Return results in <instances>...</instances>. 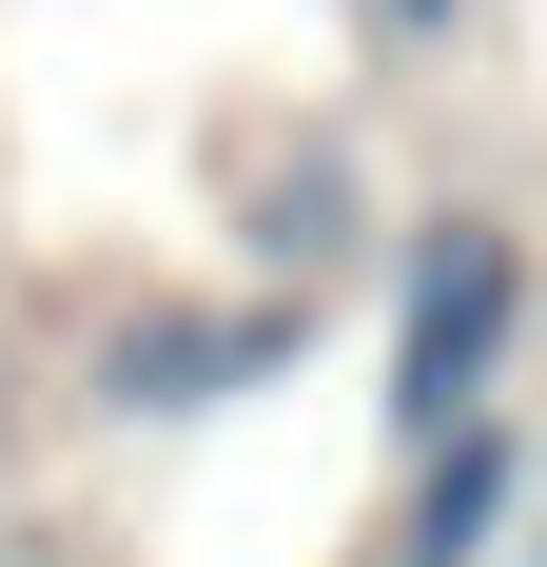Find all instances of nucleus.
I'll use <instances>...</instances> for the list:
<instances>
[{"mask_svg": "<svg viewBox=\"0 0 547 567\" xmlns=\"http://www.w3.org/2000/svg\"><path fill=\"white\" fill-rule=\"evenodd\" d=\"M235 372H274V313H137V333L99 352L117 411H216Z\"/></svg>", "mask_w": 547, "mask_h": 567, "instance_id": "obj_3", "label": "nucleus"}, {"mask_svg": "<svg viewBox=\"0 0 547 567\" xmlns=\"http://www.w3.org/2000/svg\"><path fill=\"white\" fill-rule=\"evenodd\" d=\"M508 509H528V431L508 411H469V431H431L411 451V509H391V567H489Z\"/></svg>", "mask_w": 547, "mask_h": 567, "instance_id": "obj_2", "label": "nucleus"}, {"mask_svg": "<svg viewBox=\"0 0 547 567\" xmlns=\"http://www.w3.org/2000/svg\"><path fill=\"white\" fill-rule=\"evenodd\" d=\"M508 352H528V235L508 216H411V255H391V451H431V431H469V411H508Z\"/></svg>", "mask_w": 547, "mask_h": 567, "instance_id": "obj_1", "label": "nucleus"}, {"mask_svg": "<svg viewBox=\"0 0 547 567\" xmlns=\"http://www.w3.org/2000/svg\"><path fill=\"white\" fill-rule=\"evenodd\" d=\"M372 20H391V40H450V20H469V0H372Z\"/></svg>", "mask_w": 547, "mask_h": 567, "instance_id": "obj_4", "label": "nucleus"}, {"mask_svg": "<svg viewBox=\"0 0 547 567\" xmlns=\"http://www.w3.org/2000/svg\"><path fill=\"white\" fill-rule=\"evenodd\" d=\"M528 313H547V255H528Z\"/></svg>", "mask_w": 547, "mask_h": 567, "instance_id": "obj_5", "label": "nucleus"}]
</instances>
